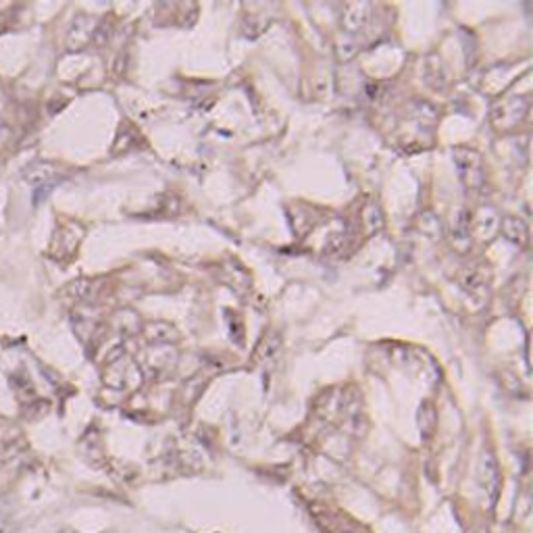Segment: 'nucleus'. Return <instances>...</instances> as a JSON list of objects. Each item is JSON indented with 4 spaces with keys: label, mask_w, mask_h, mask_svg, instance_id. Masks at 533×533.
Masks as SVG:
<instances>
[{
    "label": "nucleus",
    "mask_w": 533,
    "mask_h": 533,
    "mask_svg": "<svg viewBox=\"0 0 533 533\" xmlns=\"http://www.w3.org/2000/svg\"><path fill=\"white\" fill-rule=\"evenodd\" d=\"M55 165L53 163H46V160H38V163H32L23 169V180L30 182L32 186H44L53 175H55Z\"/></svg>",
    "instance_id": "1"
}]
</instances>
